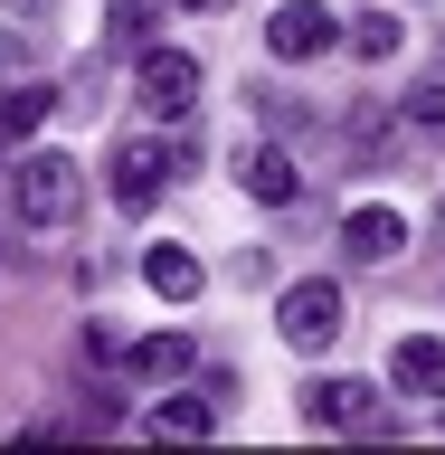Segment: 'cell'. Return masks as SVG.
I'll use <instances>...</instances> for the list:
<instances>
[{
	"instance_id": "1",
	"label": "cell",
	"mask_w": 445,
	"mask_h": 455,
	"mask_svg": "<svg viewBox=\"0 0 445 455\" xmlns=\"http://www.w3.org/2000/svg\"><path fill=\"white\" fill-rule=\"evenodd\" d=\"M133 95H142V114H162V124H180V114L199 105V57L190 48H133Z\"/></svg>"
},
{
	"instance_id": "3",
	"label": "cell",
	"mask_w": 445,
	"mask_h": 455,
	"mask_svg": "<svg viewBox=\"0 0 445 455\" xmlns=\"http://www.w3.org/2000/svg\"><path fill=\"white\" fill-rule=\"evenodd\" d=\"M284 341H294V351H332L341 341V284L332 275H313V284H284Z\"/></svg>"
},
{
	"instance_id": "10",
	"label": "cell",
	"mask_w": 445,
	"mask_h": 455,
	"mask_svg": "<svg viewBox=\"0 0 445 455\" xmlns=\"http://www.w3.org/2000/svg\"><path fill=\"white\" fill-rule=\"evenodd\" d=\"M237 180H247V199H266V209H284V199L304 190V171L284 162L275 142H266V152H247V162H237Z\"/></svg>"
},
{
	"instance_id": "6",
	"label": "cell",
	"mask_w": 445,
	"mask_h": 455,
	"mask_svg": "<svg viewBox=\"0 0 445 455\" xmlns=\"http://www.w3.org/2000/svg\"><path fill=\"white\" fill-rule=\"evenodd\" d=\"M304 418L313 427H370V418H379V389H370V379H313Z\"/></svg>"
},
{
	"instance_id": "7",
	"label": "cell",
	"mask_w": 445,
	"mask_h": 455,
	"mask_svg": "<svg viewBox=\"0 0 445 455\" xmlns=\"http://www.w3.org/2000/svg\"><path fill=\"white\" fill-rule=\"evenodd\" d=\"M389 379H398L408 398H445V341H436V332H408V341L389 351Z\"/></svg>"
},
{
	"instance_id": "18",
	"label": "cell",
	"mask_w": 445,
	"mask_h": 455,
	"mask_svg": "<svg viewBox=\"0 0 445 455\" xmlns=\"http://www.w3.org/2000/svg\"><path fill=\"white\" fill-rule=\"evenodd\" d=\"M171 10H199V20H219V10H237V0H171Z\"/></svg>"
},
{
	"instance_id": "9",
	"label": "cell",
	"mask_w": 445,
	"mask_h": 455,
	"mask_svg": "<svg viewBox=\"0 0 445 455\" xmlns=\"http://www.w3.org/2000/svg\"><path fill=\"white\" fill-rule=\"evenodd\" d=\"M142 284H152L162 304H190L199 294V256L190 247H142Z\"/></svg>"
},
{
	"instance_id": "17",
	"label": "cell",
	"mask_w": 445,
	"mask_h": 455,
	"mask_svg": "<svg viewBox=\"0 0 445 455\" xmlns=\"http://www.w3.org/2000/svg\"><path fill=\"white\" fill-rule=\"evenodd\" d=\"M10 67H28V38H0V76H10Z\"/></svg>"
},
{
	"instance_id": "2",
	"label": "cell",
	"mask_w": 445,
	"mask_h": 455,
	"mask_svg": "<svg viewBox=\"0 0 445 455\" xmlns=\"http://www.w3.org/2000/svg\"><path fill=\"white\" fill-rule=\"evenodd\" d=\"M76 190H85V171L67 162V152H28V162L10 171V199H20V219H38V228L67 219V209H76Z\"/></svg>"
},
{
	"instance_id": "5",
	"label": "cell",
	"mask_w": 445,
	"mask_h": 455,
	"mask_svg": "<svg viewBox=\"0 0 445 455\" xmlns=\"http://www.w3.org/2000/svg\"><path fill=\"white\" fill-rule=\"evenodd\" d=\"M266 48H275L284 67H304V57L341 48V20H332V0H284L275 20H266Z\"/></svg>"
},
{
	"instance_id": "13",
	"label": "cell",
	"mask_w": 445,
	"mask_h": 455,
	"mask_svg": "<svg viewBox=\"0 0 445 455\" xmlns=\"http://www.w3.org/2000/svg\"><path fill=\"white\" fill-rule=\"evenodd\" d=\"M57 114V85H20V95H0V133H38Z\"/></svg>"
},
{
	"instance_id": "4",
	"label": "cell",
	"mask_w": 445,
	"mask_h": 455,
	"mask_svg": "<svg viewBox=\"0 0 445 455\" xmlns=\"http://www.w3.org/2000/svg\"><path fill=\"white\" fill-rule=\"evenodd\" d=\"M180 162H190V142H123L114 152V199L123 209H152L162 180H180Z\"/></svg>"
},
{
	"instance_id": "11",
	"label": "cell",
	"mask_w": 445,
	"mask_h": 455,
	"mask_svg": "<svg viewBox=\"0 0 445 455\" xmlns=\"http://www.w3.org/2000/svg\"><path fill=\"white\" fill-rule=\"evenodd\" d=\"M162 10H171V0H114L105 38H114V48H152V38H162Z\"/></svg>"
},
{
	"instance_id": "14",
	"label": "cell",
	"mask_w": 445,
	"mask_h": 455,
	"mask_svg": "<svg viewBox=\"0 0 445 455\" xmlns=\"http://www.w3.org/2000/svg\"><path fill=\"white\" fill-rule=\"evenodd\" d=\"M209 427H219L209 398H162V408H152V436H209Z\"/></svg>"
},
{
	"instance_id": "8",
	"label": "cell",
	"mask_w": 445,
	"mask_h": 455,
	"mask_svg": "<svg viewBox=\"0 0 445 455\" xmlns=\"http://www.w3.org/2000/svg\"><path fill=\"white\" fill-rule=\"evenodd\" d=\"M341 247L361 256V266H389V256L408 247V219H398V209H351V219H341Z\"/></svg>"
},
{
	"instance_id": "16",
	"label": "cell",
	"mask_w": 445,
	"mask_h": 455,
	"mask_svg": "<svg viewBox=\"0 0 445 455\" xmlns=\"http://www.w3.org/2000/svg\"><path fill=\"white\" fill-rule=\"evenodd\" d=\"M408 124H426V133H436V124H445V85H436V95H417V105H408Z\"/></svg>"
},
{
	"instance_id": "15",
	"label": "cell",
	"mask_w": 445,
	"mask_h": 455,
	"mask_svg": "<svg viewBox=\"0 0 445 455\" xmlns=\"http://www.w3.org/2000/svg\"><path fill=\"white\" fill-rule=\"evenodd\" d=\"M351 48H361V57H389L398 48V10H370V20L351 28Z\"/></svg>"
},
{
	"instance_id": "12",
	"label": "cell",
	"mask_w": 445,
	"mask_h": 455,
	"mask_svg": "<svg viewBox=\"0 0 445 455\" xmlns=\"http://www.w3.org/2000/svg\"><path fill=\"white\" fill-rule=\"evenodd\" d=\"M133 370H142V379H180V370H190V332H152V341H133Z\"/></svg>"
}]
</instances>
